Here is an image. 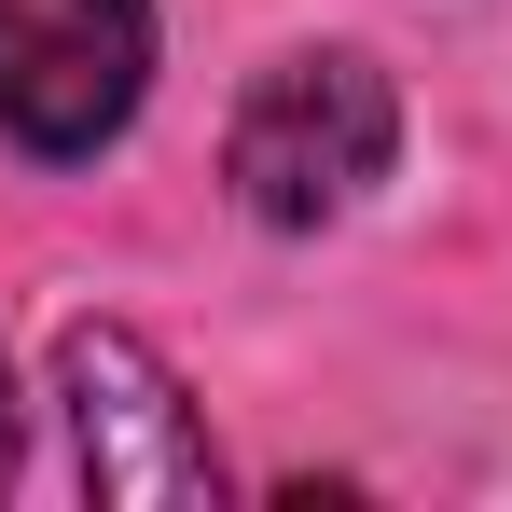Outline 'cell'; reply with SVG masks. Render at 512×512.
I'll return each mask as SVG.
<instances>
[{"instance_id":"6da1fadb","label":"cell","mask_w":512,"mask_h":512,"mask_svg":"<svg viewBox=\"0 0 512 512\" xmlns=\"http://www.w3.org/2000/svg\"><path fill=\"white\" fill-rule=\"evenodd\" d=\"M388 153H402V97H388V70H374L360 42L277 56V70L236 97V139H222L236 208H250L263 236H319V222H346V208L388 180Z\"/></svg>"},{"instance_id":"7a4b0ae2","label":"cell","mask_w":512,"mask_h":512,"mask_svg":"<svg viewBox=\"0 0 512 512\" xmlns=\"http://www.w3.org/2000/svg\"><path fill=\"white\" fill-rule=\"evenodd\" d=\"M153 97V0H0V139L84 167Z\"/></svg>"},{"instance_id":"3957f363","label":"cell","mask_w":512,"mask_h":512,"mask_svg":"<svg viewBox=\"0 0 512 512\" xmlns=\"http://www.w3.org/2000/svg\"><path fill=\"white\" fill-rule=\"evenodd\" d=\"M56 402H70V457H84V499H222V457H208V429L180 402V374L153 360L139 333H84L56 346Z\"/></svg>"},{"instance_id":"277c9868","label":"cell","mask_w":512,"mask_h":512,"mask_svg":"<svg viewBox=\"0 0 512 512\" xmlns=\"http://www.w3.org/2000/svg\"><path fill=\"white\" fill-rule=\"evenodd\" d=\"M0 485H14V388H0Z\"/></svg>"}]
</instances>
